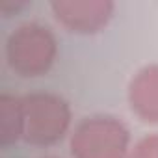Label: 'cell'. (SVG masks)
<instances>
[{
  "instance_id": "cell-1",
  "label": "cell",
  "mask_w": 158,
  "mask_h": 158,
  "mask_svg": "<svg viewBox=\"0 0 158 158\" xmlns=\"http://www.w3.org/2000/svg\"><path fill=\"white\" fill-rule=\"evenodd\" d=\"M23 141L35 147H50L61 141L73 125L69 102L50 91H34L21 97Z\"/></svg>"
},
{
  "instance_id": "cell-4",
  "label": "cell",
  "mask_w": 158,
  "mask_h": 158,
  "mask_svg": "<svg viewBox=\"0 0 158 158\" xmlns=\"http://www.w3.org/2000/svg\"><path fill=\"white\" fill-rule=\"evenodd\" d=\"M54 19L74 34H97L114 17L115 4L110 0H54Z\"/></svg>"
},
{
  "instance_id": "cell-8",
  "label": "cell",
  "mask_w": 158,
  "mask_h": 158,
  "mask_svg": "<svg viewBox=\"0 0 158 158\" xmlns=\"http://www.w3.org/2000/svg\"><path fill=\"white\" fill-rule=\"evenodd\" d=\"M47 158H54V156H47Z\"/></svg>"
},
{
  "instance_id": "cell-3",
  "label": "cell",
  "mask_w": 158,
  "mask_h": 158,
  "mask_svg": "<svg viewBox=\"0 0 158 158\" xmlns=\"http://www.w3.org/2000/svg\"><path fill=\"white\" fill-rule=\"evenodd\" d=\"M69 149L73 158H127L130 152V130L114 115H89L74 125Z\"/></svg>"
},
{
  "instance_id": "cell-5",
  "label": "cell",
  "mask_w": 158,
  "mask_h": 158,
  "mask_svg": "<svg viewBox=\"0 0 158 158\" xmlns=\"http://www.w3.org/2000/svg\"><path fill=\"white\" fill-rule=\"evenodd\" d=\"M128 106L145 123L158 125V63L139 69L128 84Z\"/></svg>"
},
{
  "instance_id": "cell-6",
  "label": "cell",
  "mask_w": 158,
  "mask_h": 158,
  "mask_svg": "<svg viewBox=\"0 0 158 158\" xmlns=\"http://www.w3.org/2000/svg\"><path fill=\"white\" fill-rule=\"evenodd\" d=\"M23 139V112L21 97L0 95V145L4 149Z\"/></svg>"
},
{
  "instance_id": "cell-7",
  "label": "cell",
  "mask_w": 158,
  "mask_h": 158,
  "mask_svg": "<svg viewBox=\"0 0 158 158\" xmlns=\"http://www.w3.org/2000/svg\"><path fill=\"white\" fill-rule=\"evenodd\" d=\"M127 158H158V132L147 134L130 147Z\"/></svg>"
},
{
  "instance_id": "cell-2",
  "label": "cell",
  "mask_w": 158,
  "mask_h": 158,
  "mask_svg": "<svg viewBox=\"0 0 158 158\" xmlns=\"http://www.w3.org/2000/svg\"><path fill=\"white\" fill-rule=\"evenodd\" d=\"M4 54L10 69L19 76H41L50 71L58 58V39L48 26L24 23L8 35Z\"/></svg>"
}]
</instances>
